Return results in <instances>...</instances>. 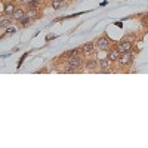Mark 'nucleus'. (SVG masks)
Wrapping results in <instances>:
<instances>
[{"label": "nucleus", "mask_w": 148, "mask_h": 148, "mask_svg": "<svg viewBox=\"0 0 148 148\" xmlns=\"http://www.w3.org/2000/svg\"><path fill=\"white\" fill-rule=\"evenodd\" d=\"M65 65V71L67 73H74V71H79L83 65V59L80 58V55H74V56H68Z\"/></svg>", "instance_id": "nucleus-1"}, {"label": "nucleus", "mask_w": 148, "mask_h": 148, "mask_svg": "<svg viewBox=\"0 0 148 148\" xmlns=\"http://www.w3.org/2000/svg\"><path fill=\"white\" fill-rule=\"evenodd\" d=\"M95 45L98 46V49L99 51H108V49L111 47V40L108 39L107 36H102V37H99V39H96V42H95Z\"/></svg>", "instance_id": "nucleus-2"}, {"label": "nucleus", "mask_w": 148, "mask_h": 148, "mask_svg": "<svg viewBox=\"0 0 148 148\" xmlns=\"http://www.w3.org/2000/svg\"><path fill=\"white\" fill-rule=\"evenodd\" d=\"M132 61H133V55L130 52H121L120 56H119V59H117V62L120 65H130Z\"/></svg>", "instance_id": "nucleus-3"}, {"label": "nucleus", "mask_w": 148, "mask_h": 148, "mask_svg": "<svg viewBox=\"0 0 148 148\" xmlns=\"http://www.w3.org/2000/svg\"><path fill=\"white\" fill-rule=\"evenodd\" d=\"M107 52H108L107 53V58L111 61V62H116V61L119 59V56H120V51H119L117 47H110Z\"/></svg>", "instance_id": "nucleus-4"}, {"label": "nucleus", "mask_w": 148, "mask_h": 148, "mask_svg": "<svg viewBox=\"0 0 148 148\" xmlns=\"http://www.w3.org/2000/svg\"><path fill=\"white\" fill-rule=\"evenodd\" d=\"M117 49L120 51V53L121 52H130L132 51V43L129 40H121V42L117 43Z\"/></svg>", "instance_id": "nucleus-5"}, {"label": "nucleus", "mask_w": 148, "mask_h": 148, "mask_svg": "<svg viewBox=\"0 0 148 148\" xmlns=\"http://www.w3.org/2000/svg\"><path fill=\"white\" fill-rule=\"evenodd\" d=\"M98 67L101 68V73H108L110 71V67H111V61L108 58L99 59V61H98Z\"/></svg>", "instance_id": "nucleus-6"}, {"label": "nucleus", "mask_w": 148, "mask_h": 148, "mask_svg": "<svg viewBox=\"0 0 148 148\" xmlns=\"http://www.w3.org/2000/svg\"><path fill=\"white\" fill-rule=\"evenodd\" d=\"M15 9H16V6H15L14 3H10V2L3 5V12H5V15H8V16H12V15H14Z\"/></svg>", "instance_id": "nucleus-7"}, {"label": "nucleus", "mask_w": 148, "mask_h": 148, "mask_svg": "<svg viewBox=\"0 0 148 148\" xmlns=\"http://www.w3.org/2000/svg\"><path fill=\"white\" fill-rule=\"evenodd\" d=\"M80 49H82V53H92L93 49H95V43L93 42L84 43L83 46H80Z\"/></svg>", "instance_id": "nucleus-8"}, {"label": "nucleus", "mask_w": 148, "mask_h": 148, "mask_svg": "<svg viewBox=\"0 0 148 148\" xmlns=\"http://www.w3.org/2000/svg\"><path fill=\"white\" fill-rule=\"evenodd\" d=\"M10 24H12V19L8 18V15H5V16L0 18V28H3V30H5V28H9Z\"/></svg>", "instance_id": "nucleus-9"}, {"label": "nucleus", "mask_w": 148, "mask_h": 148, "mask_svg": "<svg viewBox=\"0 0 148 148\" xmlns=\"http://www.w3.org/2000/svg\"><path fill=\"white\" fill-rule=\"evenodd\" d=\"M12 16H14V19H15V21H18V22H19L24 16H25V12H24V9H21V8H16Z\"/></svg>", "instance_id": "nucleus-10"}, {"label": "nucleus", "mask_w": 148, "mask_h": 148, "mask_svg": "<svg viewBox=\"0 0 148 148\" xmlns=\"http://www.w3.org/2000/svg\"><path fill=\"white\" fill-rule=\"evenodd\" d=\"M51 6H52L53 9H61V8L65 6V0H52Z\"/></svg>", "instance_id": "nucleus-11"}, {"label": "nucleus", "mask_w": 148, "mask_h": 148, "mask_svg": "<svg viewBox=\"0 0 148 148\" xmlns=\"http://www.w3.org/2000/svg\"><path fill=\"white\" fill-rule=\"evenodd\" d=\"M30 19H36L37 16H39V10L37 9H34V8H28V12L25 14Z\"/></svg>", "instance_id": "nucleus-12"}, {"label": "nucleus", "mask_w": 148, "mask_h": 148, "mask_svg": "<svg viewBox=\"0 0 148 148\" xmlns=\"http://www.w3.org/2000/svg\"><path fill=\"white\" fill-rule=\"evenodd\" d=\"M86 70H89V71H92V70H95L96 67H98V62L96 61H86Z\"/></svg>", "instance_id": "nucleus-13"}, {"label": "nucleus", "mask_w": 148, "mask_h": 148, "mask_svg": "<svg viewBox=\"0 0 148 148\" xmlns=\"http://www.w3.org/2000/svg\"><path fill=\"white\" fill-rule=\"evenodd\" d=\"M39 5H40L39 0H30V2H28V8H34V9H37V8H39Z\"/></svg>", "instance_id": "nucleus-14"}, {"label": "nucleus", "mask_w": 148, "mask_h": 148, "mask_svg": "<svg viewBox=\"0 0 148 148\" xmlns=\"http://www.w3.org/2000/svg\"><path fill=\"white\" fill-rule=\"evenodd\" d=\"M25 58H27V53H24V55H22V58H21V59H19V62H18V68H19V67H21V64H22V62H24V59H25Z\"/></svg>", "instance_id": "nucleus-15"}, {"label": "nucleus", "mask_w": 148, "mask_h": 148, "mask_svg": "<svg viewBox=\"0 0 148 148\" xmlns=\"http://www.w3.org/2000/svg\"><path fill=\"white\" fill-rule=\"evenodd\" d=\"M51 39H55V36H53V34H49V36L46 37V40H51Z\"/></svg>", "instance_id": "nucleus-16"}]
</instances>
